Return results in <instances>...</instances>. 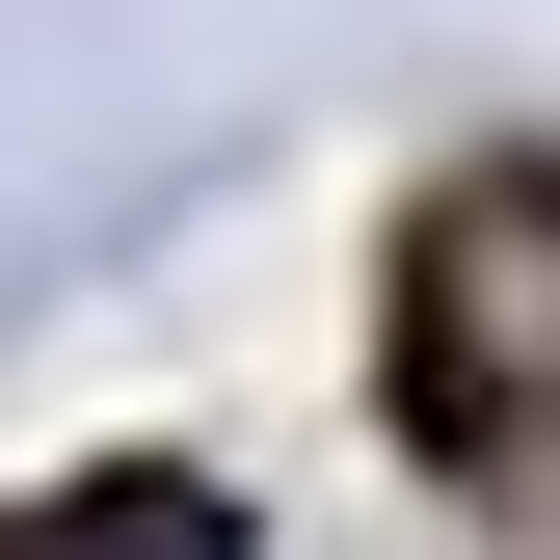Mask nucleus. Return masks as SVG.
I'll list each match as a JSON object with an SVG mask.
<instances>
[{"label":"nucleus","mask_w":560,"mask_h":560,"mask_svg":"<svg viewBox=\"0 0 560 560\" xmlns=\"http://www.w3.org/2000/svg\"><path fill=\"white\" fill-rule=\"evenodd\" d=\"M0 560H241V508L214 480H81V508H27Z\"/></svg>","instance_id":"f03ea898"},{"label":"nucleus","mask_w":560,"mask_h":560,"mask_svg":"<svg viewBox=\"0 0 560 560\" xmlns=\"http://www.w3.org/2000/svg\"><path fill=\"white\" fill-rule=\"evenodd\" d=\"M374 400H400V454H454V480L560 454V161H454L428 214H400Z\"/></svg>","instance_id":"f257e3e1"}]
</instances>
